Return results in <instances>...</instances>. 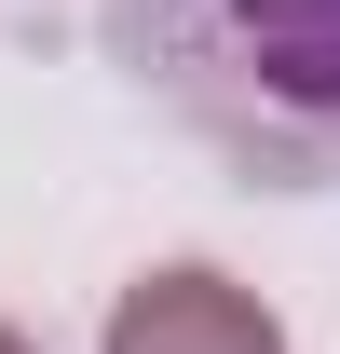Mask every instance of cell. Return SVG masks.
Listing matches in <instances>:
<instances>
[{
  "label": "cell",
  "instance_id": "1",
  "mask_svg": "<svg viewBox=\"0 0 340 354\" xmlns=\"http://www.w3.org/2000/svg\"><path fill=\"white\" fill-rule=\"evenodd\" d=\"M123 55L245 177H340V0H123Z\"/></svg>",
  "mask_w": 340,
  "mask_h": 354
},
{
  "label": "cell",
  "instance_id": "2",
  "mask_svg": "<svg viewBox=\"0 0 340 354\" xmlns=\"http://www.w3.org/2000/svg\"><path fill=\"white\" fill-rule=\"evenodd\" d=\"M109 354H286V327L205 259H164L109 300Z\"/></svg>",
  "mask_w": 340,
  "mask_h": 354
},
{
  "label": "cell",
  "instance_id": "3",
  "mask_svg": "<svg viewBox=\"0 0 340 354\" xmlns=\"http://www.w3.org/2000/svg\"><path fill=\"white\" fill-rule=\"evenodd\" d=\"M0 354H41V341H28V327H0Z\"/></svg>",
  "mask_w": 340,
  "mask_h": 354
}]
</instances>
